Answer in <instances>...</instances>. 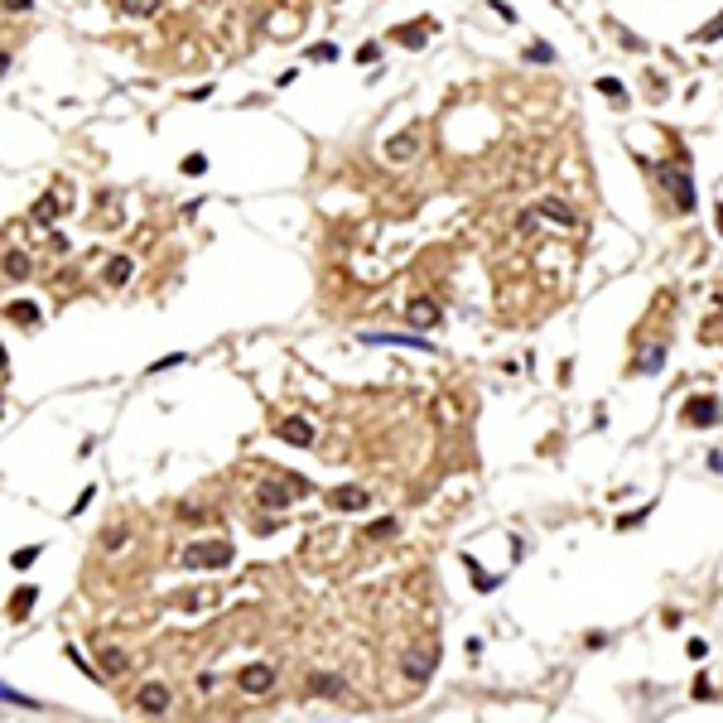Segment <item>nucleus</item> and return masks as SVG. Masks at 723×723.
Returning <instances> with one entry per match:
<instances>
[{
  "label": "nucleus",
  "mask_w": 723,
  "mask_h": 723,
  "mask_svg": "<svg viewBox=\"0 0 723 723\" xmlns=\"http://www.w3.org/2000/svg\"><path fill=\"white\" fill-rule=\"evenodd\" d=\"M651 174H656V184H661V188L670 193V198H675V213H695L699 193H695V179H690L685 169H670V164H656Z\"/></svg>",
  "instance_id": "1"
},
{
  "label": "nucleus",
  "mask_w": 723,
  "mask_h": 723,
  "mask_svg": "<svg viewBox=\"0 0 723 723\" xmlns=\"http://www.w3.org/2000/svg\"><path fill=\"white\" fill-rule=\"evenodd\" d=\"M232 545H222V540H198V545H188L184 550V564L188 569H227L232 564Z\"/></svg>",
  "instance_id": "2"
},
{
  "label": "nucleus",
  "mask_w": 723,
  "mask_h": 723,
  "mask_svg": "<svg viewBox=\"0 0 723 723\" xmlns=\"http://www.w3.org/2000/svg\"><path fill=\"white\" fill-rule=\"evenodd\" d=\"M680 415H685V425H699V429H714V425H719V415H723V410H719V401H714V396H690V401H685V410H680Z\"/></svg>",
  "instance_id": "3"
},
{
  "label": "nucleus",
  "mask_w": 723,
  "mask_h": 723,
  "mask_svg": "<svg viewBox=\"0 0 723 723\" xmlns=\"http://www.w3.org/2000/svg\"><path fill=\"white\" fill-rule=\"evenodd\" d=\"M299 492H309V482H304V478H290V482H266V487H261V502H266L270 511H280V507H290Z\"/></svg>",
  "instance_id": "4"
},
{
  "label": "nucleus",
  "mask_w": 723,
  "mask_h": 723,
  "mask_svg": "<svg viewBox=\"0 0 723 723\" xmlns=\"http://www.w3.org/2000/svg\"><path fill=\"white\" fill-rule=\"evenodd\" d=\"M280 439H285V444H295V449H309V444L319 439V429L309 425L304 415H290V420L280 425Z\"/></svg>",
  "instance_id": "5"
},
{
  "label": "nucleus",
  "mask_w": 723,
  "mask_h": 723,
  "mask_svg": "<svg viewBox=\"0 0 723 723\" xmlns=\"http://www.w3.org/2000/svg\"><path fill=\"white\" fill-rule=\"evenodd\" d=\"M237 685H241V690H246V695H266L270 685H275V670H270V666H261V661H256V666H246V670H241V675H237Z\"/></svg>",
  "instance_id": "6"
},
{
  "label": "nucleus",
  "mask_w": 723,
  "mask_h": 723,
  "mask_svg": "<svg viewBox=\"0 0 723 723\" xmlns=\"http://www.w3.org/2000/svg\"><path fill=\"white\" fill-rule=\"evenodd\" d=\"M309 695H314V699H343V695H348V680L319 670V675H309Z\"/></svg>",
  "instance_id": "7"
},
{
  "label": "nucleus",
  "mask_w": 723,
  "mask_h": 723,
  "mask_svg": "<svg viewBox=\"0 0 723 723\" xmlns=\"http://www.w3.org/2000/svg\"><path fill=\"white\" fill-rule=\"evenodd\" d=\"M405 319H410V328H420V333H425V328H439V323H444V319H439V304H434V299H410Z\"/></svg>",
  "instance_id": "8"
},
{
  "label": "nucleus",
  "mask_w": 723,
  "mask_h": 723,
  "mask_svg": "<svg viewBox=\"0 0 723 723\" xmlns=\"http://www.w3.org/2000/svg\"><path fill=\"white\" fill-rule=\"evenodd\" d=\"M434 661H439L434 651H405V661H401L405 680H415V685H420V680H429V675H434Z\"/></svg>",
  "instance_id": "9"
},
{
  "label": "nucleus",
  "mask_w": 723,
  "mask_h": 723,
  "mask_svg": "<svg viewBox=\"0 0 723 723\" xmlns=\"http://www.w3.org/2000/svg\"><path fill=\"white\" fill-rule=\"evenodd\" d=\"M362 343H386V348H425V352H434L420 333H362Z\"/></svg>",
  "instance_id": "10"
},
{
  "label": "nucleus",
  "mask_w": 723,
  "mask_h": 723,
  "mask_svg": "<svg viewBox=\"0 0 723 723\" xmlns=\"http://www.w3.org/2000/svg\"><path fill=\"white\" fill-rule=\"evenodd\" d=\"M169 699H174V695H169L164 685H145L135 704H140V714H169Z\"/></svg>",
  "instance_id": "11"
},
{
  "label": "nucleus",
  "mask_w": 723,
  "mask_h": 723,
  "mask_svg": "<svg viewBox=\"0 0 723 723\" xmlns=\"http://www.w3.org/2000/svg\"><path fill=\"white\" fill-rule=\"evenodd\" d=\"M333 507H338V511H367V507H372V497H367L362 487H338V492H333Z\"/></svg>",
  "instance_id": "12"
},
{
  "label": "nucleus",
  "mask_w": 723,
  "mask_h": 723,
  "mask_svg": "<svg viewBox=\"0 0 723 723\" xmlns=\"http://www.w3.org/2000/svg\"><path fill=\"white\" fill-rule=\"evenodd\" d=\"M410 155H420V135H415V131L386 140V160H410Z\"/></svg>",
  "instance_id": "13"
},
{
  "label": "nucleus",
  "mask_w": 723,
  "mask_h": 723,
  "mask_svg": "<svg viewBox=\"0 0 723 723\" xmlns=\"http://www.w3.org/2000/svg\"><path fill=\"white\" fill-rule=\"evenodd\" d=\"M429 29H434L429 20H410V25L391 29V39H396V44H425V39H429Z\"/></svg>",
  "instance_id": "14"
},
{
  "label": "nucleus",
  "mask_w": 723,
  "mask_h": 723,
  "mask_svg": "<svg viewBox=\"0 0 723 723\" xmlns=\"http://www.w3.org/2000/svg\"><path fill=\"white\" fill-rule=\"evenodd\" d=\"M540 213L550 217V222H560V227H574L579 217H574V208H564V198H545L540 203Z\"/></svg>",
  "instance_id": "15"
},
{
  "label": "nucleus",
  "mask_w": 723,
  "mask_h": 723,
  "mask_svg": "<svg viewBox=\"0 0 723 723\" xmlns=\"http://www.w3.org/2000/svg\"><path fill=\"white\" fill-rule=\"evenodd\" d=\"M0 266H5V275H10V280H29V256H25V251H5V261H0Z\"/></svg>",
  "instance_id": "16"
},
{
  "label": "nucleus",
  "mask_w": 723,
  "mask_h": 723,
  "mask_svg": "<svg viewBox=\"0 0 723 723\" xmlns=\"http://www.w3.org/2000/svg\"><path fill=\"white\" fill-rule=\"evenodd\" d=\"M39 603V589L34 584H20V593H15V603H10V613L15 617H29V608Z\"/></svg>",
  "instance_id": "17"
},
{
  "label": "nucleus",
  "mask_w": 723,
  "mask_h": 723,
  "mask_svg": "<svg viewBox=\"0 0 723 723\" xmlns=\"http://www.w3.org/2000/svg\"><path fill=\"white\" fill-rule=\"evenodd\" d=\"M5 314H10L15 323H39V304H29V299H15Z\"/></svg>",
  "instance_id": "18"
},
{
  "label": "nucleus",
  "mask_w": 723,
  "mask_h": 723,
  "mask_svg": "<svg viewBox=\"0 0 723 723\" xmlns=\"http://www.w3.org/2000/svg\"><path fill=\"white\" fill-rule=\"evenodd\" d=\"M34 217H39V222H58V217H63V203L49 193V198H39V203H34Z\"/></svg>",
  "instance_id": "19"
},
{
  "label": "nucleus",
  "mask_w": 723,
  "mask_h": 723,
  "mask_svg": "<svg viewBox=\"0 0 723 723\" xmlns=\"http://www.w3.org/2000/svg\"><path fill=\"white\" fill-rule=\"evenodd\" d=\"M155 10H160V0H121V15H131V20H145Z\"/></svg>",
  "instance_id": "20"
},
{
  "label": "nucleus",
  "mask_w": 723,
  "mask_h": 723,
  "mask_svg": "<svg viewBox=\"0 0 723 723\" xmlns=\"http://www.w3.org/2000/svg\"><path fill=\"white\" fill-rule=\"evenodd\" d=\"M598 92H603L608 102H617V107H627V87H622L617 78H598Z\"/></svg>",
  "instance_id": "21"
},
{
  "label": "nucleus",
  "mask_w": 723,
  "mask_h": 723,
  "mask_svg": "<svg viewBox=\"0 0 723 723\" xmlns=\"http://www.w3.org/2000/svg\"><path fill=\"white\" fill-rule=\"evenodd\" d=\"M0 699H5V704H15V709H29V714H34V709H44V704H39V699H29V695H20V690H10V685H0Z\"/></svg>",
  "instance_id": "22"
},
{
  "label": "nucleus",
  "mask_w": 723,
  "mask_h": 723,
  "mask_svg": "<svg viewBox=\"0 0 723 723\" xmlns=\"http://www.w3.org/2000/svg\"><path fill=\"white\" fill-rule=\"evenodd\" d=\"M131 256H116V261H111V266H107V280H111V285H126V280H131Z\"/></svg>",
  "instance_id": "23"
},
{
  "label": "nucleus",
  "mask_w": 723,
  "mask_h": 723,
  "mask_svg": "<svg viewBox=\"0 0 723 723\" xmlns=\"http://www.w3.org/2000/svg\"><path fill=\"white\" fill-rule=\"evenodd\" d=\"M656 511V502H646V507H637V511H627V516H617V531H632V526H642L646 516Z\"/></svg>",
  "instance_id": "24"
},
{
  "label": "nucleus",
  "mask_w": 723,
  "mask_h": 723,
  "mask_svg": "<svg viewBox=\"0 0 723 723\" xmlns=\"http://www.w3.org/2000/svg\"><path fill=\"white\" fill-rule=\"evenodd\" d=\"M661 367H666V348H646L637 362V372H661Z\"/></svg>",
  "instance_id": "25"
},
{
  "label": "nucleus",
  "mask_w": 723,
  "mask_h": 723,
  "mask_svg": "<svg viewBox=\"0 0 723 723\" xmlns=\"http://www.w3.org/2000/svg\"><path fill=\"white\" fill-rule=\"evenodd\" d=\"M386 536H396V516H381L367 526V540H386Z\"/></svg>",
  "instance_id": "26"
},
{
  "label": "nucleus",
  "mask_w": 723,
  "mask_h": 723,
  "mask_svg": "<svg viewBox=\"0 0 723 723\" xmlns=\"http://www.w3.org/2000/svg\"><path fill=\"white\" fill-rule=\"evenodd\" d=\"M719 39H723V10H719V15H714V20H709L704 29H699V44H719Z\"/></svg>",
  "instance_id": "27"
},
{
  "label": "nucleus",
  "mask_w": 723,
  "mask_h": 723,
  "mask_svg": "<svg viewBox=\"0 0 723 723\" xmlns=\"http://www.w3.org/2000/svg\"><path fill=\"white\" fill-rule=\"evenodd\" d=\"M526 63H555V49H550L545 39H536V44L526 49Z\"/></svg>",
  "instance_id": "28"
},
{
  "label": "nucleus",
  "mask_w": 723,
  "mask_h": 723,
  "mask_svg": "<svg viewBox=\"0 0 723 723\" xmlns=\"http://www.w3.org/2000/svg\"><path fill=\"white\" fill-rule=\"evenodd\" d=\"M68 661H73V666H78L82 675H87V680H97V685H102V670H97V666H87V661H82V651H78V646H68Z\"/></svg>",
  "instance_id": "29"
},
{
  "label": "nucleus",
  "mask_w": 723,
  "mask_h": 723,
  "mask_svg": "<svg viewBox=\"0 0 723 723\" xmlns=\"http://www.w3.org/2000/svg\"><path fill=\"white\" fill-rule=\"evenodd\" d=\"M102 666H107L111 675H121V670H131V661H126V651H116V646H111L107 656H102Z\"/></svg>",
  "instance_id": "30"
},
{
  "label": "nucleus",
  "mask_w": 723,
  "mask_h": 723,
  "mask_svg": "<svg viewBox=\"0 0 723 723\" xmlns=\"http://www.w3.org/2000/svg\"><path fill=\"white\" fill-rule=\"evenodd\" d=\"M184 174H188V179L208 174V155H188V160H184Z\"/></svg>",
  "instance_id": "31"
},
{
  "label": "nucleus",
  "mask_w": 723,
  "mask_h": 723,
  "mask_svg": "<svg viewBox=\"0 0 723 723\" xmlns=\"http://www.w3.org/2000/svg\"><path fill=\"white\" fill-rule=\"evenodd\" d=\"M34 560H39V545H25V550H15V569H29Z\"/></svg>",
  "instance_id": "32"
},
{
  "label": "nucleus",
  "mask_w": 723,
  "mask_h": 723,
  "mask_svg": "<svg viewBox=\"0 0 723 723\" xmlns=\"http://www.w3.org/2000/svg\"><path fill=\"white\" fill-rule=\"evenodd\" d=\"M685 651H690V661H704V656H709V642H699V637H690V642H685Z\"/></svg>",
  "instance_id": "33"
},
{
  "label": "nucleus",
  "mask_w": 723,
  "mask_h": 723,
  "mask_svg": "<svg viewBox=\"0 0 723 723\" xmlns=\"http://www.w3.org/2000/svg\"><path fill=\"white\" fill-rule=\"evenodd\" d=\"M487 10H497V15H502V25H516V10H511L507 0H492V5H487Z\"/></svg>",
  "instance_id": "34"
},
{
  "label": "nucleus",
  "mask_w": 723,
  "mask_h": 723,
  "mask_svg": "<svg viewBox=\"0 0 723 723\" xmlns=\"http://www.w3.org/2000/svg\"><path fill=\"white\" fill-rule=\"evenodd\" d=\"M314 58H319V63H333V58H338V44H314Z\"/></svg>",
  "instance_id": "35"
},
{
  "label": "nucleus",
  "mask_w": 723,
  "mask_h": 723,
  "mask_svg": "<svg viewBox=\"0 0 723 723\" xmlns=\"http://www.w3.org/2000/svg\"><path fill=\"white\" fill-rule=\"evenodd\" d=\"M376 58H381V44H362L357 49V63H376Z\"/></svg>",
  "instance_id": "36"
},
{
  "label": "nucleus",
  "mask_w": 723,
  "mask_h": 723,
  "mask_svg": "<svg viewBox=\"0 0 723 723\" xmlns=\"http://www.w3.org/2000/svg\"><path fill=\"white\" fill-rule=\"evenodd\" d=\"M179 362H184V352H174V357H164V362H155V367H150V376H155V372H169V367H179Z\"/></svg>",
  "instance_id": "37"
},
{
  "label": "nucleus",
  "mask_w": 723,
  "mask_h": 723,
  "mask_svg": "<svg viewBox=\"0 0 723 723\" xmlns=\"http://www.w3.org/2000/svg\"><path fill=\"white\" fill-rule=\"evenodd\" d=\"M0 5H10V10H29L34 0H0Z\"/></svg>",
  "instance_id": "38"
},
{
  "label": "nucleus",
  "mask_w": 723,
  "mask_h": 723,
  "mask_svg": "<svg viewBox=\"0 0 723 723\" xmlns=\"http://www.w3.org/2000/svg\"><path fill=\"white\" fill-rule=\"evenodd\" d=\"M709 468H714V473H723V454H709Z\"/></svg>",
  "instance_id": "39"
},
{
  "label": "nucleus",
  "mask_w": 723,
  "mask_h": 723,
  "mask_svg": "<svg viewBox=\"0 0 723 723\" xmlns=\"http://www.w3.org/2000/svg\"><path fill=\"white\" fill-rule=\"evenodd\" d=\"M714 222H719V232H723V203H719V213H714Z\"/></svg>",
  "instance_id": "40"
},
{
  "label": "nucleus",
  "mask_w": 723,
  "mask_h": 723,
  "mask_svg": "<svg viewBox=\"0 0 723 723\" xmlns=\"http://www.w3.org/2000/svg\"><path fill=\"white\" fill-rule=\"evenodd\" d=\"M5 68H10V54H0V73H5Z\"/></svg>",
  "instance_id": "41"
},
{
  "label": "nucleus",
  "mask_w": 723,
  "mask_h": 723,
  "mask_svg": "<svg viewBox=\"0 0 723 723\" xmlns=\"http://www.w3.org/2000/svg\"><path fill=\"white\" fill-rule=\"evenodd\" d=\"M0 372H5V348H0Z\"/></svg>",
  "instance_id": "42"
}]
</instances>
